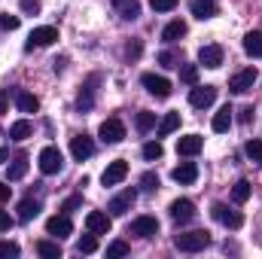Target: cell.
Returning <instances> with one entry per match:
<instances>
[{
	"instance_id": "obj_1",
	"label": "cell",
	"mask_w": 262,
	"mask_h": 259,
	"mask_svg": "<svg viewBox=\"0 0 262 259\" xmlns=\"http://www.w3.org/2000/svg\"><path fill=\"white\" fill-rule=\"evenodd\" d=\"M174 247L183 250V253H201L204 247H210V235L204 229H192V232H183L174 238Z\"/></svg>"
},
{
	"instance_id": "obj_2",
	"label": "cell",
	"mask_w": 262,
	"mask_h": 259,
	"mask_svg": "<svg viewBox=\"0 0 262 259\" xmlns=\"http://www.w3.org/2000/svg\"><path fill=\"white\" fill-rule=\"evenodd\" d=\"M55 40H58V28H52V25H43V28H34V31H31V37H28L25 49H28V52H34V49L52 46Z\"/></svg>"
},
{
	"instance_id": "obj_3",
	"label": "cell",
	"mask_w": 262,
	"mask_h": 259,
	"mask_svg": "<svg viewBox=\"0 0 262 259\" xmlns=\"http://www.w3.org/2000/svg\"><path fill=\"white\" fill-rule=\"evenodd\" d=\"M37 162H40V171H43V174H58L61 165H64V156H61L58 146H43Z\"/></svg>"
},
{
	"instance_id": "obj_4",
	"label": "cell",
	"mask_w": 262,
	"mask_h": 259,
	"mask_svg": "<svg viewBox=\"0 0 262 259\" xmlns=\"http://www.w3.org/2000/svg\"><path fill=\"white\" fill-rule=\"evenodd\" d=\"M210 217H213V220H216V223H223V226H226V229H232V232H235V229H241V226H244V217H241V213H238V210H229V207H226V204H223V201H216V204H213V207H210Z\"/></svg>"
},
{
	"instance_id": "obj_5",
	"label": "cell",
	"mask_w": 262,
	"mask_h": 259,
	"mask_svg": "<svg viewBox=\"0 0 262 259\" xmlns=\"http://www.w3.org/2000/svg\"><path fill=\"white\" fill-rule=\"evenodd\" d=\"M256 67H244V70H238L232 79H229V92H235V95H247L250 89H253V82H256Z\"/></svg>"
},
{
	"instance_id": "obj_6",
	"label": "cell",
	"mask_w": 262,
	"mask_h": 259,
	"mask_svg": "<svg viewBox=\"0 0 262 259\" xmlns=\"http://www.w3.org/2000/svg\"><path fill=\"white\" fill-rule=\"evenodd\" d=\"M140 82H143V89H146L152 98H159V101L171 98V82H168L165 76H156V73H143V76H140Z\"/></svg>"
},
{
	"instance_id": "obj_7",
	"label": "cell",
	"mask_w": 262,
	"mask_h": 259,
	"mask_svg": "<svg viewBox=\"0 0 262 259\" xmlns=\"http://www.w3.org/2000/svg\"><path fill=\"white\" fill-rule=\"evenodd\" d=\"M125 177H128V162H125V159H116V162H110V165L104 168L101 183H104V186H116V183H122Z\"/></svg>"
},
{
	"instance_id": "obj_8",
	"label": "cell",
	"mask_w": 262,
	"mask_h": 259,
	"mask_svg": "<svg viewBox=\"0 0 262 259\" xmlns=\"http://www.w3.org/2000/svg\"><path fill=\"white\" fill-rule=\"evenodd\" d=\"M98 134H101L104 143H122L125 140V125H122V119H104Z\"/></svg>"
},
{
	"instance_id": "obj_9",
	"label": "cell",
	"mask_w": 262,
	"mask_h": 259,
	"mask_svg": "<svg viewBox=\"0 0 262 259\" xmlns=\"http://www.w3.org/2000/svg\"><path fill=\"white\" fill-rule=\"evenodd\" d=\"M98 82H101V76H98V73H92V76L85 79V85L79 89V98H76V107H79V110H92V107H95Z\"/></svg>"
},
{
	"instance_id": "obj_10",
	"label": "cell",
	"mask_w": 262,
	"mask_h": 259,
	"mask_svg": "<svg viewBox=\"0 0 262 259\" xmlns=\"http://www.w3.org/2000/svg\"><path fill=\"white\" fill-rule=\"evenodd\" d=\"M85 229H89L92 235H107V232L113 229V217L104 213V210H92V213L85 217Z\"/></svg>"
},
{
	"instance_id": "obj_11",
	"label": "cell",
	"mask_w": 262,
	"mask_h": 259,
	"mask_svg": "<svg viewBox=\"0 0 262 259\" xmlns=\"http://www.w3.org/2000/svg\"><path fill=\"white\" fill-rule=\"evenodd\" d=\"M92 153H95V140H92L89 134H76V137H70V156H73L76 162H85Z\"/></svg>"
},
{
	"instance_id": "obj_12",
	"label": "cell",
	"mask_w": 262,
	"mask_h": 259,
	"mask_svg": "<svg viewBox=\"0 0 262 259\" xmlns=\"http://www.w3.org/2000/svg\"><path fill=\"white\" fill-rule=\"evenodd\" d=\"M128 232L137 238H152V235H159V220L156 217H137V220H131Z\"/></svg>"
},
{
	"instance_id": "obj_13",
	"label": "cell",
	"mask_w": 262,
	"mask_h": 259,
	"mask_svg": "<svg viewBox=\"0 0 262 259\" xmlns=\"http://www.w3.org/2000/svg\"><path fill=\"white\" fill-rule=\"evenodd\" d=\"M46 232L52 238H67V235H73V223H70L67 213H55V217L46 220Z\"/></svg>"
},
{
	"instance_id": "obj_14",
	"label": "cell",
	"mask_w": 262,
	"mask_h": 259,
	"mask_svg": "<svg viewBox=\"0 0 262 259\" xmlns=\"http://www.w3.org/2000/svg\"><path fill=\"white\" fill-rule=\"evenodd\" d=\"M168 213H171L174 223H189V220L195 217V204H192L189 198H177V201H171Z\"/></svg>"
},
{
	"instance_id": "obj_15",
	"label": "cell",
	"mask_w": 262,
	"mask_h": 259,
	"mask_svg": "<svg viewBox=\"0 0 262 259\" xmlns=\"http://www.w3.org/2000/svg\"><path fill=\"white\" fill-rule=\"evenodd\" d=\"M134 198H137V189H122V192L116 195V198H110V204H107L110 217H122L125 210H131Z\"/></svg>"
},
{
	"instance_id": "obj_16",
	"label": "cell",
	"mask_w": 262,
	"mask_h": 259,
	"mask_svg": "<svg viewBox=\"0 0 262 259\" xmlns=\"http://www.w3.org/2000/svg\"><path fill=\"white\" fill-rule=\"evenodd\" d=\"M216 101V89L213 85H192V92H189V104L198 107V110H204V107H210Z\"/></svg>"
},
{
	"instance_id": "obj_17",
	"label": "cell",
	"mask_w": 262,
	"mask_h": 259,
	"mask_svg": "<svg viewBox=\"0 0 262 259\" xmlns=\"http://www.w3.org/2000/svg\"><path fill=\"white\" fill-rule=\"evenodd\" d=\"M198 64H204V67H220L223 64V46H216V43H210V46H201L198 49Z\"/></svg>"
},
{
	"instance_id": "obj_18",
	"label": "cell",
	"mask_w": 262,
	"mask_h": 259,
	"mask_svg": "<svg viewBox=\"0 0 262 259\" xmlns=\"http://www.w3.org/2000/svg\"><path fill=\"white\" fill-rule=\"evenodd\" d=\"M171 177H174L177 183H183V186H186V183H195L198 180V165L195 162H180V165L171 171Z\"/></svg>"
},
{
	"instance_id": "obj_19",
	"label": "cell",
	"mask_w": 262,
	"mask_h": 259,
	"mask_svg": "<svg viewBox=\"0 0 262 259\" xmlns=\"http://www.w3.org/2000/svg\"><path fill=\"white\" fill-rule=\"evenodd\" d=\"M201 146H204V137H201V134H186V137L177 140V153H180V156H198Z\"/></svg>"
},
{
	"instance_id": "obj_20",
	"label": "cell",
	"mask_w": 262,
	"mask_h": 259,
	"mask_svg": "<svg viewBox=\"0 0 262 259\" xmlns=\"http://www.w3.org/2000/svg\"><path fill=\"white\" fill-rule=\"evenodd\" d=\"M220 12V6H216V0H192V15L195 18H213Z\"/></svg>"
},
{
	"instance_id": "obj_21",
	"label": "cell",
	"mask_w": 262,
	"mask_h": 259,
	"mask_svg": "<svg viewBox=\"0 0 262 259\" xmlns=\"http://www.w3.org/2000/svg\"><path fill=\"white\" fill-rule=\"evenodd\" d=\"M15 107H18L21 113H37V110H40V101H37V95H31V92H15Z\"/></svg>"
},
{
	"instance_id": "obj_22",
	"label": "cell",
	"mask_w": 262,
	"mask_h": 259,
	"mask_svg": "<svg viewBox=\"0 0 262 259\" xmlns=\"http://www.w3.org/2000/svg\"><path fill=\"white\" fill-rule=\"evenodd\" d=\"M180 37H186V21H180V18H174L165 31H162V40L165 43H177Z\"/></svg>"
},
{
	"instance_id": "obj_23",
	"label": "cell",
	"mask_w": 262,
	"mask_h": 259,
	"mask_svg": "<svg viewBox=\"0 0 262 259\" xmlns=\"http://www.w3.org/2000/svg\"><path fill=\"white\" fill-rule=\"evenodd\" d=\"M113 6L122 12L125 21H134V18L140 15V0H113Z\"/></svg>"
},
{
	"instance_id": "obj_24",
	"label": "cell",
	"mask_w": 262,
	"mask_h": 259,
	"mask_svg": "<svg viewBox=\"0 0 262 259\" xmlns=\"http://www.w3.org/2000/svg\"><path fill=\"white\" fill-rule=\"evenodd\" d=\"M25 174H28V156H25V153H18V156L12 159V165H9L6 177H9V180H21Z\"/></svg>"
},
{
	"instance_id": "obj_25",
	"label": "cell",
	"mask_w": 262,
	"mask_h": 259,
	"mask_svg": "<svg viewBox=\"0 0 262 259\" xmlns=\"http://www.w3.org/2000/svg\"><path fill=\"white\" fill-rule=\"evenodd\" d=\"M244 52H247L250 58H259L262 55V34L259 31H250V34L244 37Z\"/></svg>"
},
{
	"instance_id": "obj_26",
	"label": "cell",
	"mask_w": 262,
	"mask_h": 259,
	"mask_svg": "<svg viewBox=\"0 0 262 259\" xmlns=\"http://www.w3.org/2000/svg\"><path fill=\"white\" fill-rule=\"evenodd\" d=\"M37 213H40V201H34V198H25V201H18V220H21V223L34 220Z\"/></svg>"
},
{
	"instance_id": "obj_27",
	"label": "cell",
	"mask_w": 262,
	"mask_h": 259,
	"mask_svg": "<svg viewBox=\"0 0 262 259\" xmlns=\"http://www.w3.org/2000/svg\"><path fill=\"white\" fill-rule=\"evenodd\" d=\"M31 134H34V125H31L28 119H18V122L9 125V137H12V140H28Z\"/></svg>"
},
{
	"instance_id": "obj_28",
	"label": "cell",
	"mask_w": 262,
	"mask_h": 259,
	"mask_svg": "<svg viewBox=\"0 0 262 259\" xmlns=\"http://www.w3.org/2000/svg\"><path fill=\"white\" fill-rule=\"evenodd\" d=\"M250 192H253L250 180H238L235 189H232V201H235V204H247V201H250Z\"/></svg>"
},
{
	"instance_id": "obj_29",
	"label": "cell",
	"mask_w": 262,
	"mask_h": 259,
	"mask_svg": "<svg viewBox=\"0 0 262 259\" xmlns=\"http://www.w3.org/2000/svg\"><path fill=\"white\" fill-rule=\"evenodd\" d=\"M229 125H232V107H223V110L213 116V131L223 134V131H229Z\"/></svg>"
},
{
	"instance_id": "obj_30",
	"label": "cell",
	"mask_w": 262,
	"mask_h": 259,
	"mask_svg": "<svg viewBox=\"0 0 262 259\" xmlns=\"http://www.w3.org/2000/svg\"><path fill=\"white\" fill-rule=\"evenodd\" d=\"M180 128V113H168L162 122H159V134L162 137H168V134H174V131Z\"/></svg>"
},
{
	"instance_id": "obj_31",
	"label": "cell",
	"mask_w": 262,
	"mask_h": 259,
	"mask_svg": "<svg viewBox=\"0 0 262 259\" xmlns=\"http://www.w3.org/2000/svg\"><path fill=\"white\" fill-rule=\"evenodd\" d=\"M37 253L43 259H61V247L55 241H37Z\"/></svg>"
},
{
	"instance_id": "obj_32",
	"label": "cell",
	"mask_w": 262,
	"mask_h": 259,
	"mask_svg": "<svg viewBox=\"0 0 262 259\" xmlns=\"http://www.w3.org/2000/svg\"><path fill=\"white\" fill-rule=\"evenodd\" d=\"M244 153H247V159H250V162L262 165V140H259V137H250V140L244 143Z\"/></svg>"
},
{
	"instance_id": "obj_33",
	"label": "cell",
	"mask_w": 262,
	"mask_h": 259,
	"mask_svg": "<svg viewBox=\"0 0 262 259\" xmlns=\"http://www.w3.org/2000/svg\"><path fill=\"white\" fill-rule=\"evenodd\" d=\"M162 156H165V146H162L159 140L143 143V159H146V162H156V159H162Z\"/></svg>"
},
{
	"instance_id": "obj_34",
	"label": "cell",
	"mask_w": 262,
	"mask_h": 259,
	"mask_svg": "<svg viewBox=\"0 0 262 259\" xmlns=\"http://www.w3.org/2000/svg\"><path fill=\"white\" fill-rule=\"evenodd\" d=\"M180 61H183V55H180V52H174V49L159 52V64H162V67H180Z\"/></svg>"
},
{
	"instance_id": "obj_35",
	"label": "cell",
	"mask_w": 262,
	"mask_h": 259,
	"mask_svg": "<svg viewBox=\"0 0 262 259\" xmlns=\"http://www.w3.org/2000/svg\"><path fill=\"white\" fill-rule=\"evenodd\" d=\"M152 128H156V113H146V110L137 113V131L146 134V131H152Z\"/></svg>"
},
{
	"instance_id": "obj_36",
	"label": "cell",
	"mask_w": 262,
	"mask_h": 259,
	"mask_svg": "<svg viewBox=\"0 0 262 259\" xmlns=\"http://www.w3.org/2000/svg\"><path fill=\"white\" fill-rule=\"evenodd\" d=\"M180 79L186 85H198V64H183L180 67Z\"/></svg>"
},
{
	"instance_id": "obj_37",
	"label": "cell",
	"mask_w": 262,
	"mask_h": 259,
	"mask_svg": "<svg viewBox=\"0 0 262 259\" xmlns=\"http://www.w3.org/2000/svg\"><path fill=\"white\" fill-rule=\"evenodd\" d=\"M76 250H79V253H95V250H98V238H95V235L89 232L85 238H79V244H76Z\"/></svg>"
},
{
	"instance_id": "obj_38",
	"label": "cell",
	"mask_w": 262,
	"mask_h": 259,
	"mask_svg": "<svg viewBox=\"0 0 262 259\" xmlns=\"http://www.w3.org/2000/svg\"><path fill=\"white\" fill-rule=\"evenodd\" d=\"M116 256H128V244H125V241L107 244V259H116Z\"/></svg>"
},
{
	"instance_id": "obj_39",
	"label": "cell",
	"mask_w": 262,
	"mask_h": 259,
	"mask_svg": "<svg viewBox=\"0 0 262 259\" xmlns=\"http://www.w3.org/2000/svg\"><path fill=\"white\" fill-rule=\"evenodd\" d=\"M140 186H143L146 192H156V189H159V177H156L152 171H146V174L140 177Z\"/></svg>"
},
{
	"instance_id": "obj_40",
	"label": "cell",
	"mask_w": 262,
	"mask_h": 259,
	"mask_svg": "<svg viewBox=\"0 0 262 259\" xmlns=\"http://www.w3.org/2000/svg\"><path fill=\"white\" fill-rule=\"evenodd\" d=\"M9 256H18V244H12V241H0V259H9Z\"/></svg>"
},
{
	"instance_id": "obj_41",
	"label": "cell",
	"mask_w": 262,
	"mask_h": 259,
	"mask_svg": "<svg viewBox=\"0 0 262 259\" xmlns=\"http://www.w3.org/2000/svg\"><path fill=\"white\" fill-rule=\"evenodd\" d=\"M0 28H3V31H15V28H18V15L3 12V15H0Z\"/></svg>"
},
{
	"instance_id": "obj_42",
	"label": "cell",
	"mask_w": 262,
	"mask_h": 259,
	"mask_svg": "<svg viewBox=\"0 0 262 259\" xmlns=\"http://www.w3.org/2000/svg\"><path fill=\"white\" fill-rule=\"evenodd\" d=\"M149 6H152L156 12H171V9L177 6V0H149Z\"/></svg>"
},
{
	"instance_id": "obj_43",
	"label": "cell",
	"mask_w": 262,
	"mask_h": 259,
	"mask_svg": "<svg viewBox=\"0 0 262 259\" xmlns=\"http://www.w3.org/2000/svg\"><path fill=\"white\" fill-rule=\"evenodd\" d=\"M79 204H82V198H79V195H73V198H67L64 204H61V213H70V210H76Z\"/></svg>"
},
{
	"instance_id": "obj_44",
	"label": "cell",
	"mask_w": 262,
	"mask_h": 259,
	"mask_svg": "<svg viewBox=\"0 0 262 259\" xmlns=\"http://www.w3.org/2000/svg\"><path fill=\"white\" fill-rule=\"evenodd\" d=\"M21 9H25L28 15H37V12H40V0H21Z\"/></svg>"
},
{
	"instance_id": "obj_45",
	"label": "cell",
	"mask_w": 262,
	"mask_h": 259,
	"mask_svg": "<svg viewBox=\"0 0 262 259\" xmlns=\"http://www.w3.org/2000/svg\"><path fill=\"white\" fill-rule=\"evenodd\" d=\"M12 229V217L6 210H0V232H9Z\"/></svg>"
},
{
	"instance_id": "obj_46",
	"label": "cell",
	"mask_w": 262,
	"mask_h": 259,
	"mask_svg": "<svg viewBox=\"0 0 262 259\" xmlns=\"http://www.w3.org/2000/svg\"><path fill=\"white\" fill-rule=\"evenodd\" d=\"M9 195H12V186L9 183H0V201H9Z\"/></svg>"
},
{
	"instance_id": "obj_47",
	"label": "cell",
	"mask_w": 262,
	"mask_h": 259,
	"mask_svg": "<svg viewBox=\"0 0 262 259\" xmlns=\"http://www.w3.org/2000/svg\"><path fill=\"white\" fill-rule=\"evenodd\" d=\"M125 55H128V58H137V55H140V43H128Z\"/></svg>"
},
{
	"instance_id": "obj_48",
	"label": "cell",
	"mask_w": 262,
	"mask_h": 259,
	"mask_svg": "<svg viewBox=\"0 0 262 259\" xmlns=\"http://www.w3.org/2000/svg\"><path fill=\"white\" fill-rule=\"evenodd\" d=\"M6 107H9V95H6V92L0 89V116L6 113Z\"/></svg>"
},
{
	"instance_id": "obj_49",
	"label": "cell",
	"mask_w": 262,
	"mask_h": 259,
	"mask_svg": "<svg viewBox=\"0 0 262 259\" xmlns=\"http://www.w3.org/2000/svg\"><path fill=\"white\" fill-rule=\"evenodd\" d=\"M250 119H253V107H244V110H241V122H244V125H247V122H250Z\"/></svg>"
},
{
	"instance_id": "obj_50",
	"label": "cell",
	"mask_w": 262,
	"mask_h": 259,
	"mask_svg": "<svg viewBox=\"0 0 262 259\" xmlns=\"http://www.w3.org/2000/svg\"><path fill=\"white\" fill-rule=\"evenodd\" d=\"M6 159H9V149H0V165H3Z\"/></svg>"
}]
</instances>
